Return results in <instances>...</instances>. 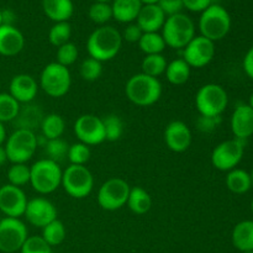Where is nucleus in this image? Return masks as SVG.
Wrapping results in <instances>:
<instances>
[{
  "label": "nucleus",
  "instance_id": "1",
  "mask_svg": "<svg viewBox=\"0 0 253 253\" xmlns=\"http://www.w3.org/2000/svg\"><path fill=\"white\" fill-rule=\"evenodd\" d=\"M123 46L121 34L113 26H99L89 35L86 40V51L89 57L99 62L111 61L118 56Z\"/></svg>",
  "mask_w": 253,
  "mask_h": 253
},
{
  "label": "nucleus",
  "instance_id": "2",
  "mask_svg": "<svg viewBox=\"0 0 253 253\" xmlns=\"http://www.w3.org/2000/svg\"><path fill=\"white\" fill-rule=\"evenodd\" d=\"M162 84L158 78L137 73L126 82L125 94L128 100L137 106H151L162 96Z\"/></svg>",
  "mask_w": 253,
  "mask_h": 253
},
{
  "label": "nucleus",
  "instance_id": "3",
  "mask_svg": "<svg viewBox=\"0 0 253 253\" xmlns=\"http://www.w3.org/2000/svg\"><path fill=\"white\" fill-rule=\"evenodd\" d=\"M59 165L48 158H42L30 167V184L32 189L41 195L56 192L62 183Z\"/></svg>",
  "mask_w": 253,
  "mask_h": 253
},
{
  "label": "nucleus",
  "instance_id": "4",
  "mask_svg": "<svg viewBox=\"0 0 253 253\" xmlns=\"http://www.w3.org/2000/svg\"><path fill=\"white\" fill-rule=\"evenodd\" d=\"M161 35L166 46L183 49L195 37V25L188 15L180 12L166 19Z\"/></svg>",
  "mask_w": 253,
  "mask_h": 253
},
{
  "label": "nucleus",
  "instance_id": "5",
  "mask_svg": "<svg viewBox=\"0 0 253 253\" xmlns=\"http://www.w3.org/2000/svg\"><path fill=\"white\" fill-rule=\"evenodd\" d=\"M231 29V16L224 6L211 4L202 12L199 19L200 35L212 42L224 39Z\"/></svg>",
  "mask_w": 253,
  "mask_h": 253
},
{
  "label": "nucleus",
  "instance_id": "6",
  "mask_svg": "<svg viewBox=\"0 0 253 253\" xmlns=\"http://www.w3.org/2000/svg\"><path fill=\"white\" fill-rule=\"evenodd\" d=\"M229 96L221 85L209 83L203 85L195 95V106L200 116L204 118H220L226 110Z\"/></svg>",
  "mask_w": 253,
  "mask_h": 253
},
{
  "label": "nucleus",
  "instance_id": "7",
  "mask_svg": "<svg viewBox=\"0 0 253 253\" xmlns=\"http://www.w3.org/2000/svg\"><path fill=\"white\" fill-rule=\"evenodd\" d=\"M39 146V138L34 131L16 128L5 143L7 161L11 163H26L34 157Z\"/></svg>",
  "mask_w": 253,
  "mask_h": 253
},
{
  "label": "nucleus",
  "instance_id": "8",
  "mask_svg": "<svg viewBox=\"0 0 253 253\" xmlns=\"http://www.w3.org/2000/svg\"><path fill=\"white\" fill-rule=\"evenodd\" d=\"M72 85L71 72L67 67L52 62L48 63L40 76V88L51 98H62Z\"/></svg>",
  "mask_w": 253,
  "mask_h": 253
},
{
  "label": "nucleus",
  "instance_id": "9",
  "mask_svg": "<svg viewBox=\"0 0 253 253\" xmlns=\"http://www.w3.org/2000/svg\"><path fill=\"white\" fill-rule=\"evenodd\" d=\"M61 185L69 197L84 199L93 190L94 177L85 166L69 165L62 173Z\"/></svg>",
  "mask_w": 253,
  "mask_h": 253
},
{
  "label": "nucleus",
  "instance_id": "10",
  "mask_svg": "<svg viewBox=\"0 0 253 253\" xmlns=\"http://www.w3.org/2000/svg\"><path fill=\"white\" fill-rule=\"evenodd\" d=\"M131 187L123 178H110L101 184L98 192V204L106 211H115L125 207Z\"/></svg>",
  "mask_w": 253,
  "mask_h": 253
},
{
  "label": "nucleus",
  "instance_id": "11",
  "mask_svg": "<svg viewBox=\"0 0 253 253\" xmlns=\"http://www.w3.org/2000/svg\"><path fill=\"white\" fill-rule=\"evenodd\" d=\"M29 237V231L24 221L17 217L0 220V251L14 253L20 251Z\"/></svg>",
  "mask_w": 253,
  "mask_h": 253
},
{
  "label": "nucleus",
  "instance_id": "12",
  "mask_svg": "<svg viewBox=\"0 0 253 253\" xmlns=\"http://www.w3.org/2000/svg\"><path fill=\"white\" fill-rule=\"evenodd\" d=\"M245 153L244 141L232 138L219 143L212 150L211 163L216 169L229 172L237 167Z\"/></svg>",
  "mask_w": 253,
  "mask_h": 253
},
{
  "label": "nucleus",
  "instance_id": "13",
  "mask_svg": "<svg viewBox=\"0 0 253 253\" xmlns=\"http://www.w3.org/2000/svg\"><path fill=\"white\" fill-rule=\"evenodd\" d=\"M74 135L86 146L100 145L106 141L103 119L93 114L81 115L74 123Z\"/></svg>",
  "mask_w": 253,
  "mask_h": 253
},
{
  "label": "nucleus",
  "instance_id": "14",
  "mask_svg": "<svg viewBox=\"0 0 253 253\" xmlns=\"http://www.w3.org/2000/svg\"><path fill=\"white\" fill-rule=\"evenodd\" d=\"M182 51V58L189 64L190 68H203L214 59L215 42L200 35L195 36Z\"/></svg>",
  "mask_w": 253,
  "mask_h": 253
},
{
  "label": "nucleus",
  "instance_id": "15",
  "mask_svg": "<svg viewBox=\"0 0 253 253\" xmlns=\"http://www.w3.org/2000/svg\"><path fill=\"white\" fill-rule=\"evenodd\" d=\"M27 202L26 194L20 187L9 183L0 187V211L6 217L24 216Z\"/></svg>",
  "mask_w": 253,
  "mask_h": 253
},
{
  "label": "nucleus",
  "instance_id": "16",
  "mask_svg": "<svg viewBox=\"0 0 253 253\" xmlns=\"http://www.w3.org/2000/svg\"><path fill=\"white\" fill-rule=\"evenodd\" d=\"M24 216L32 226L43 229L46 225L57 219V209L48 199L37 197L27 202Z\"/></svg>",
  "mask_w": 253,
  "mask_h": 253
},
{
  "label": "nucleus",
  "instance_id": "17",
  "mask_svg": "<svg viewBox=\"0 0 253 253\" xmlns=\"http://www.w3.org/2000/svg\"><path fill=\"white\" fill-rule=\"evenodd\" d=\"M165 142L175 153L185 152L192 145L193 135L189 126L180 120H173L165 128Z\"/></svg>",
  "mask_w": 253,
  "mask_h": 253
},
{
  "label": "nucleus",
  "instance_id": "18",
  "mask_svg": "<svg viewBox=\"0 0 253 253\" xmlns=\"http://www.w3.org/2000/svg\"><path fill=\"white\" fill-rule=\"evenodd\" d=\"M231 131L235 138L245 141L253 135V109L249 104H239L232 113Z\"/></svg>",
  "mask_w": 253,
  "mask_h": 253
},
{
  "label": "nucleus",
  "instance_id": "19",
  "mask_svg": "<svg viewBox=\"0 0 253 253\" xmlns=\"http://www.w3.org/2000/svg\"><path fill=\"white\" fill-rule=\"evenodd\" d=\"M39 84L30 74H17L10 82L9 94L17 103H31L37 95Z\"/></svg>",
  "mask_w": 253,
  "mask_h": 253
},
{
  "label": "nucleus",
  "instance_id": "20",
  "mask_svg": "<svg viewBox=\"0 0 253 253\" xmlns=\"http://www.w3.org/2000/svg\"><path fill=\"white\" fill-rule=\"evenodd\" d=\"M25 37L19 29L10 25L0 26V54L12 57L24 49Z\"/></svg>",
  "mask_w": 253,
  "mask_h": 253
},
{
  "label": "nucleus",
  "instance_id": "21",
  "mask_svg": "<svg viewBox=\"0 0 253 253\" xmlns=\"http://www.w3.org/2000/svg\"><path fill=\"white\" fill-rule=\"evenodd\" d=\"M166 16L165 12L162 11L158 4H147L142 5L138 16L136 19V24L140 26L142 32H158L162 30L165 25Z\"/></svg>",
  "mask_w": 253,
  "mask_h": 253
},
{
  "label": "nucleus",
  "instance_id": "22",
  "mask_svg": "<svg viewBox=\"0 0 253 253\" xmlns=\"http://www.w3.org/2000/svg\"><path fill=\"white\" fill-rule=\"evenodd\" d=\"M142 5L140 0H113V17L121 24H131L136 21Z\"/></svg>",
  "mask_w": 253,
  "mask_h": 253
},
{
  "label": "nucleus",
  "instance_id": "23",
  "mask_svg": "<svg viewBox=\"0 0 253 253\" xmlns=\"http://www.w3.org/2000/svg\"><path fill=\"white\" fill-rule=\"evenodd\" d=\"M44 15L54 22L68 21L74 12L72 0H42Z\"/></svg>",
  "mask_w": 253,
  "mask_h": 253
},
{
  "label": "nucleus",
  "instance_id": "24",
  "mask_svg": "<svg viewBox=\"0 0 253 253\" xmlns=\"http://www.w3.org/2000/svg\"><path fill=\"white\" fill-rule=\"evenodd\" d=\"M232 244L239 251H253V220H244L232 230Z\"/></svg>",
  "mask_w": 253,
  "mask_h": 253
},
{
  "label": "nucleus",
  "instance_id": "25",
  "mask_svg": "<svg viewBox=\"0 0 253 253\" xmlns=\"http://www.w3.org/2000/svg\"><path fill=\"white\" fill-rule=\"evenodd\" d=\"M126 205L136 215H143L152 208V198L150 193L142 187H133L130 189Z\"/></svg>",
  "mask_w": 253,
  "mask_h": 253
},
{
  "label": "nucleus",
  "instance_id": "26",
  "mask_svg": "<svg viewBox=\"0 0 253 253\" xmlns=\"http://www.w3.org/2000/svg\"><path fill=\"white\" fill-rule=\"evenodd\" d=\"M225 183H226L227 189L234 194H245L252 188L250 173L245 169H240V168H234V169L229 170Z\"/></svg>",
  "mask_w": 253,
  "mask_h": 253
},
{
  "label": "nucleus",
  "instance_id": "27",
  "mask_svg": "<svg viewBox=\"0 0 253 253\" xmlns=\"http://www.w3.org/2000/svg\"><path fill=\"white\" fill-rule=\"evenodd\" d=\"M190 72H192V68L189 67V64L183 58H177L167 64L165 73L166 78L170 84L183 85L189 81Z\"/></svg>",
  "mask_w": 253,
  "mask_h": 253
},
{
  "label": "nucleus",
  "instance_id": "28",
  "mask_svg": "<svg viewBox=\"0 0 253 253\" xmlns=\"http://www.w3.org/2000/svg\"><path fill=\"white\" fill-rule=\"evenodd\" d=\"M66 130L64 119L59 114H48L41 121V131L44 140L59 138Z\"/></svg>",
  "mask_w": 253,
  "mask_h": 253
},
{
  "label": "nucleus",
  "instance_id": "29",
  "mask_svg": "<svg viewBox=\"0 0 253 253\" xmlns=\"http://www.w3.org/2000/svg\"><path fill=\"white\" fill-rule=\"evenodd\" d=\"M138 47L146 56H148V54H161L167 46L161 34L145 32L138 41Z\"/></svg>",
  "mask_w": 253,
  "mask_h": 253
},
{
  "label": "nucleus",
  "instance_id": "30",
  "mask_svg": "<svg viewBox=\"0 0 253 253\" xmlns=\"http://www.w3.org/2000/svg\"><path fill=\"white\" fill-rule=\"evenodd\" d=\"M167 59L161 54H148L143 58L142 63H141V73L146 74V76L153 77V78H158L161 74H163L167 68Z\"/></svg>",
  "mask_w": 253,
  "mask_h": 253
},
{
  "label": "nucleus",
  "instance_id": "31",
  "mask_svg": "<svg viewBox=\"0 0 253 253\" xmlns=\"http://www.w3.org/2000/svg\"><path fill=\"white\" fill-rule=\"evenodd\" d=\"M67 236V230L61 220L56 219L42 229V239L49 246H58L64 241Z\"/></svg>",
  "mask_w": 253,
  "mask_h": 253
},
{
  "label": "nucleus",
  "instance_id": "32",
  "mask_svg": "<svg viewBox=\"0 0 253 253\" xmlns=\"http://www.w3.org/2000/svg\"><path fill=\"white\" fill-rule=\"evenodd\" d=\"M20 113V103H17L9 93H0V123L15 120Z\"/></svg>",
  "mask_w": 253,
  "mask_h": 253
},
{
  "label": "nucleus",
  "instance_id": "33",
  "mask_svg": "<svg viewBox=\"0 0 253 253\" xmlns=\"http://www.w3.org/2000/svg\"><path fill=\"white\" fill-rule=\"evenodd\" d=\"M72 36V26L68 21L54 22L53 26L51 27L48 32L49 43L54 47H61L62 44L69 42Z\"/></svg>",
  "mask_w": 253,
  "mask_h": 253
},
{
  "label": "nucleus",
  "instance_id": "34",
  "mask_svg": "<svg viewBox=\"0 0 253 253\" xmlns=\"http://www.w3.org/2000/svg\"><path fill=\"white\" fill-rule=\"evenodd\" d=\"M104 130H105V140L110 142L120 140L124 135V121L121 120L120 116L115 114L105 116L103 119Z\"/></svg>",
  "mask_w": 253,
  "mask_h": 253
},
{
  "label": "nucleus",
  "instance_id": "35",
  "mask_svg": "<svg viewBox=\"0 0 253 253\" xmlns=\"http://www.w3.org/2000/svg\"><path fill=\"white\" fill-rule=\"evenodd\" d=\"M69 145L64 140L59 138H54V140H46V145H44V152H46L48 160L54 161V162H61L64 158H67V153H68Z\"/></svg>",
  "mask_w": 253,
  "mask_h": 253
},
{
  "label": "nucleus",
  "instance_id": "36",
  "mask_svg": "<svg viewBox=\"0 0 253 253\" xmlns=\"http://www.w3.org/2000/svg\"><path fill=\"white\" fill-rule=\"evenodd\" d=\"M7 180L9 184L20 187L30 183V167L26 163H12L7 169Z\"/></svg>",
  "mask_w": 253,
  "mask_h": 253
},
{
  "label": "nucleus",
  "instance_id": "37",
  "mask_svg": "<svg viewBox=\"0 0 253 253\" xmlns=\"http://www.w3.org/2000/svg\"><path fill=\"white\" fill-rule=\"evenodd\" d=\"M79 73H81L82 78L86 82L98 81L103 74V63L91 57H88L81 63Z\"/></svg>",
  "mask_w": 253,
  "mask_h": 253
},
{
  "label": "nucleus",
  "instance_id": "38",
  "mask_svg": "<svg viewBox=\"0 0 253 253\" xmlns=\"http://www.w3.org/2000/svg\"><path fill=\"white\" fill-rule=\"evenodd\" d=\"M88 15L89 19H90L94 24L99 25V26H104L106 22H109L113 19L111 5L105 4V2H94V4L89 7Z\"/></svg>",
  "mask_w": 253,
  "mask_h": 253
},
{
  "label": "nucleus",
  "instance_id": "39",
  "mask_svg": "<svg viewBox=\"0 0 253 253\" xmlns=\"http://www.w3.org/2000/svg\"><path fill=\"white\" fill-rule=\"evenodd\" d=\"M90 148L89 146L84 145L82 142H76L69 146L67 158H68L71 165L85 166V163L90 160Z\"/></svg>",
  "mask_w": 253,
  "mask_h": 253
},
{
  "label": "nucleus",
  "instance_id": "40",
  "mask_svg": "<svg viewBox=\"0 0 253 253\" xmlns=\"http://www.w3.org/2000/svg\"><path fill=\"white\" fill-rule=\"evenodd\" d=\"M78 54H79V52H78V48H77V46L73 43V42L69 41L57 48V61L56 62L68 68L69 66H72L73 63H76L77 58H78Z\"/></svg>",
  "mask_w": 253,
  "mask_h": 253
},
{
  "label": "nucleus",
  "instance_id": "41",
  "mask_svg": "<svg viewBox=\"0 0 253 253\" xmlns=\"http://www.w3.org/2000/svg\"><path fill=\"white\" fill-rule=\"evenodd\" d=\"M21 253H52V249L42 236H29L22 245Z\"/></svg>",
  "mask_w": 253,
  "mask_h": 253
},
{
  "label": "nucleus",
  "instance_id": "42",
  "mask_svg": "<svg viewBox=\"0 0 253 253\" xmlns=\"http://www.w3.org/2000/svg\"><path fill=\"white\" fill-rule=\"evenodd\" d=\"M157 4L167 17L175 14H180L182 10L184 9V6H183V0H160Z\"/></svg>",
  "mask_w": 253,
  "mask_h": 253
},
{
  "label": "nucleus",
  "instance_id": "43",
  "mask_svg": "<svg viewBox=\"0 0 253 253\" xmlns=\"http://www.w3.org/2000/svg\"><path fill=\"white\" fill-rule=\"evenodd\" d=\"M143 32L142 30L140 29V26H138L136 22H131V24H128L127 26L125 27V30H124V32L121 34V37H123V40H125V41L130 42V43H138V41H140V39L142 37Z\"/></svg>",
  "mask_w": 253,
  "mask_h": 253
},
{
  "label": "nucleus",
  "instance_id": "44",
  "mask_svg": "<svg viewBox=\"0 0 253 253\" xmlns=\"http://www.w3.org/2000/svg\"><path fill=\"white\" fill-rule=\"evenodd\" d=\"M212 4V0H183V6L193 12H203Z\"/></svg>",
  "mask_w": 253,
  "mask_h": 253
},
{
  "label": "nucleus",
  "instance_id": "45",
  "mask_svg": "<svg viewBox=\"0 0 253 253\" xmlns=\"http://www.w3.org/2000/svg\"><path fill=\"white\" fill-rule=\"evenodd\" d=\"M219 123L220 118H204V116H200L199 121H198V126H199V128L202 131L209 132V131L216 128Z\"/></svg>",
  "mask_w": 253,
  "mask_h": 253
},
{
  "label": "nucleus",
  "instance_id": "46",
  "mask_svg": "<svg viewBox=\"0 0 253 253\" xmlns=\"http://www.w3.org/2000/svg\"><path fill=\"white\" fill-rule=\"evenodd\" d=\"M244 69L247 76L253 79V47L247 51L244 58Z\"/></svg>",
  "mask_w": 253,
  "mask_h": 253
},
{
  "label": "nucleus",
  "instance_id": "47",
  "mask_svg": "<svg viewBox=\"0 0 253 253\" xmlns=\"http://www.w3.org/2000/svg\"><path fill=\"white\" fill-rule=\"evenodd\" d=\"M16 16L11 10H2V25H10L14 26V22Z\"/></svg>",
  "mask_w": 253,
  "mask_h": 253
},
{
  "label": "nucleus",
  "instance_id": "48",
  "mask_svg": "<svg viewBox=\"0 0 253 253\" xmlns=\"http://www.w3.org/2000/svg\"><path fill=\"white\" fill-rule=\"evenodd\" d=\"M6 141V130L4 127V124L0 123V146Z\"/></svg>",
  "mask_w": 253,
  "mask_h": 253
},
{
  "label": "nucleus",
  "instance_id": "49",
  "mask_svg": "<svg viewBox=\"0 0 253 253\" xmlns=\"http://www.w3.org/2000/svg\"><path fill=\"white\" fill-rule=\"evenodd\" d=\"M6 161H7V156H6V151H5V147L4 146H0V167H1Z\"/></svg>",
  "mask_w": 253,
  "mask_h": 253
},
{
  "label": "nucleus",
  "instance_id": "50",
  "mask_svg": "<svg viewBox=\"0 0 253 253\" xmlns=\"http://www.w3.org/2000/svg\"><path fill=\"white\" fill-rule=\"evenodd\" d=\"M143 5H147V4H157L160 0H140Z\"/></svg>",
  "mask_w": 253,
  "mask_h": 253
},
{
  "label": "nucleus",
  "instance_id": "51",
  "mask_svg": "<svg viewBox=\"0 0 253 253\" xmlns=\"http://www.w3.org/2000/svg\"><path fill=\"white\" fill-rule=\"evenodd\" d=\"M95 2H105V4H110L113 2V0H94Z\"/></svg>",
  "mask_w": 253,
  "mask_h": 253
},
{
  "label": "nucleus",
  "instance_id": "52",
  "mask_svg": "<svg viewBox=\"0 0 253 253\" xmlns=\"http://www.w3.org/2000/svg\"><path fill=\"white\" fill-rule=\"evenodd\" d=\"M249 105L251 106V108L253 109V93L251 94V96H250V101H249Z\"/></svg>",
  "mask_w": 253,
  "mask_h": 253
},
{
  "label": "nucleus",
  "instance_id": "53",
  "mask_svg": "<svg viewBox=\"0 0 253 253\" xmlns=\"http://www.w3.org/2000/svg\"><path fill=\"white\" fill-rule=\"evenodd\" d=\"M2 25V10L0 9V26Z\"/></svg>",
  "mask_w": 253,
  "mask_h": 253
},
{
  "label": "nucleus",
  "instance_id": "54",
  "mask_svg": "<svg viewBox=\"0 0 253 253\" xmlns=\"http://www.w3.org/2000/svg\"><path fill=\"white\" fill-rule=\"evenodd\" d=\"M250 175H251V182H252V187H253V169L251 170V173H250Z\"/></svg>",
  "mask_w": 253,
  "mask_h": 253
},
{
  "label": "nucleus",
  "instance_id": "55",
  "mask_svg": "<svg viewBox=\"0 0 253 253\" xmlns=\"http://www.w3.org/2000/svg\"><path fill=\"white\" fill-rule=\"evenodd\" d=\"M251 210H252V212H253V199L251 200Z\"/></svg>",
  "mask_w": 253,
  "mask_h": 253
},
{
  "label": "nucleus",
  "instance_id": "56",
  "mask_svg": "<svg viewBox=\"0 0 253 253\" xmlns=\"http://www.w3.org/2000/svg\"><path fill=\"white\" fill-rule=\"evenodd\" d=\"M244 253H253V251H251V252H244Z\"/></svg>",
  "mask_w": 253,
  "mask_h": 253
},
{
  "label": "nucleus",
  "instance_id": "57",
  "mask_svg": "<svg viewBox=\"0 0 253 253\" xmlns=\"http://www.w3.org/2000/svg\"><path fill=\"white\" fill-rule=\"evenodd\" d=\"M0 220H1V219H0Z\"/></svg>",
  "mask_w": 253,
  "mask_h": 253
}]
</instances>
